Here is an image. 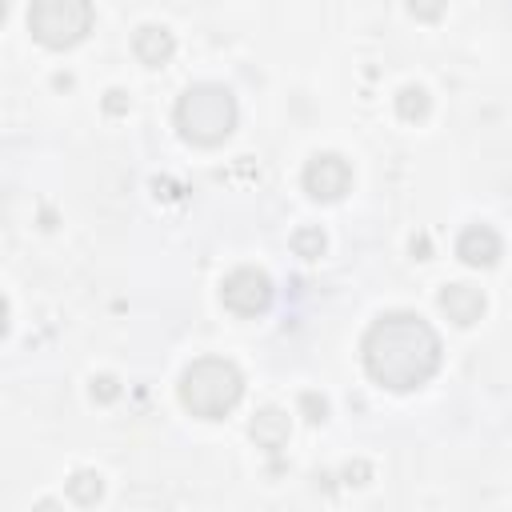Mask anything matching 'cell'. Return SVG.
I'll list each match as a JSON object with an SVG mask.
<instances>
[{
  "instance_id": "1",
  "label": "cell",
  "mask_w": 512,
  "mask_h": 512,
  "mask_svg": "<svg viewBox=\"0 0 512 512\" xmlns=\"http://www.w3.org/2000/svg\"><path fill=\"white\" fill-rule=\"evenodd\" d=\"M364 368L392 392H412L440 368V336L416 312H384L360 340Z\"/></svg>"
},
{
  "instance_id": "2",
  "label": "cell",
  "mask_w": 512,
  "mask_h": 512,
  "mask_svg": "<svg viewBox=\"0 0 512 512\" xmlns=\"http://www.w3.org/2000/svg\"><path fill=\"white\" fill-rule=\"evenodd\" d=\"M176 392H180V404L192 416H200V420H224L240 404V396H244V376L224 356H200V360H192L184 368Z\"/></svg>"
},
{
  "instance_id": "3",
  "label": "cell",
  "mask_w": 512,
  "mask_h": 512,
  "mask_svg": "<svg viewBox=\"0 0 512 512\" xmlns=\"http://www.w3.org/2000/svg\"><path fill=\"white\" fill-rule=\"evenodd\" d=\"M176 128L196 148H216L236 128V100L220 84H192L176 100Z\"/></svg>"
},
{
  "instance_id": "4",
  "label": "cell",
  "mask_w": 512,
  "mask_h": 512,
  "mask_svg": "<svg viewBox=\"0 0 512 512\" xmlns=\"http://www.w3.org/2000/svg\"><path fill=\"white\" fill-rule=\"evenodd\" d=\"M28 28L48 48H72L92 28V4L88 0H36L28 8Z\"/></svg>"
},
{
  "instance_id": "5",
  "label": "cell",
  "mask_w": 512,
  "mask_h": 512,
  "mask_svg": "<svg viewBox=\"0 0 512 512\" xmlns=\"http://www.w3.org/2000/svg\"><path fill=\"white\" fill-rule=\"evenodd\" d=\"M220 300H224V308L236 312V316H260V312H268V304H272V280H268V272H260V268H236V272L224 276Z\"/></svg>"
},
{
  "instance_id": "6",
  "label": "cell",
  "mask_w": 512,
  "mask_h": 512,
  "mask_svg": "<svg viewBox=\"0 0 512 512\" xmlns=\"http://www.w3.org/2000/svg\"><path fill=\"white\" fill-rule=\"evenodd\" d=\"M352 188V164L340 156V152H316L308 164H304V192L312 200H340L344 192Z\"/></svg>"
},
{
  "instance_id": "7",
  "label": "cell",
  "mask_w": 512,
  "mask_h": 512,
  "mask_svg": "<svg viewBox=\"0 0 512 512\" xmlns=\"http://www.w3.org/2000/svg\"><path fill=\"white\" fill-rule=\"evenodd\" d=\"M500 236H496V228H488V224H468L464 232H460V240H456V256L468 264V268H492L496 260H500Z\"/></svg>"
},
{
  "instance_id": "8",
  "label": "cell",
  "mask_w": 512,
  "mask_h": 512,
  "mask_svg": "<svg viewBox=\"0 0 512 512\" xmlns=\"http://www.w3.org/2000/svg\"><path fill=\"white\" fill-rule=\"evenodd\" d=\"M440 308H444V316H448L452 324L468 328V324H476V320L484 316V292L472 288V284H448V288L440 292Z\"/></svg>"
},
{
  "instance_id": "9",
  "label": "cell",
  "mask_w": 512,
  "mask_h": 512,
  "mask_svg": "<svg viewBox=\"0 0 512 512\" xmlns=\"http://www.w3.org/2000/svg\"><path fill=\"white\" fill-rule=\"evenodd\" d=\"M132 52H136L140 64H148V68H164V64L172 60V52H176V40H172L168 28H160V24H144V28L132 36Z\"/></svg>"
},
{
  "instance_id": "10",
  "label": "cell",
  "mask_w": 512,
  "mask_h": 512,
  "mask_svg": "<svg viewBox=\"0 0 512 512\" xmlns=\"http://www.w3.org/2000/svg\"><path fill=\"white\" fill-rule=\"evenodd\" d=\"M252 440L260 444V448H268V452H276V448H284V440H288V412H280V408H260L256 416H252Z\"/></svg>"
},
{
  "instance_id": "11",
  "label": "cell",
  "mask_w": 512,
  "mask_h": 512,
  "mask_svg": "<svg viewBox=\"0 0 512 512\" xmlns=\"http://www.w3.org/2000/svg\"><path fill=\"white\" fill-rule=\"evenodd\" d=\"M68 496H72L76 504L92 508V504L104 496V480H100V472H92V468H80V472H72V476H68Z\"/></svg>"
},
{
  "instance_id": "12",
  "label": "cell",
  "mask_w": 512,
  "mask_h": 512,
  "mask_svg": "<svg viewBox=\"0 0 512 512\" xmlns=\"http://www.w3.org/2000/svg\"><path fill=\"white\" fill-rule=\"evenodd\" d=\"M428 108H432V100H428V92H424L420 84L400 88V96H396V112H400L404 120H424Z\"/></svg>"
},
{
  "instance_id": "13",
  "label": "cell",
  "mask_w": 512,
  "mask_h": 512,
  "mask_svg": "<svg viewBox=\"0 0 512 512\" xmlns=\"http://www.w3.org/2000/svg\"><path fill=\"white\" fill-rule=\"evenodd\" d=\"M292 248H296V256L316 260V256L324 252V232H320V228H300V232L292 236Z\"/></svg>"
},
{
  "instance_id": "14",
  "label": "cell",
  "mask_w": 512,
  "mask_h": 512,
  "mask_svg": "<svg viewBox=\"0 0 512 512\" xmlns=\"http://www.w3.org/2000/svg\"><path fill=\"white\" fill-rule=\"evenodd\" d=\"M116 396H120V384H116V376H96V380H92V400L108 404V400H116Z\"/></svg>"
},
{
  "instance_id": "15",
  "label": "cell",
  "mask_w": 512,
  "mask_h": 512,
  "mask_svg": "<svg viewBox=\"0 0 512 512\" xmlns=\"http://www.w3.org/2000/svg\"><path fill=\"white\" fill-rule=\"evenodd\" d=\"M300 408L308 412L312 424H320V420L328 416V404H324V396H316V392H304V396H300Z\"/></svg>"
},
{
  "instance_id": "16",
  "label": "cell",
  "mask_w": 512,
  "mask_h": 512,
  "mask_svg": "<svg viewBox=\"0 0 512 512\" xmlns=\"http://www.w3.org/2000/svg\"><path fill=\"white\" fill-rule=\"evenodd\" d=\"M108 112H124V92H108Z\"/></svg>"
},
{
  "instance_id": "17",
  "label": "cell",
  "mask_w": 512,
  "mask_h": 512,
  "mask_svg": "<svg viewBox=\"0 0 512 512\" xmlns=\"http://www.w3.org/2000/svg\"><path fill=\"white\" fill-rule=\"evenodd\" d=\"M36 512H60V504H56V500H40Z\"/></svg>"
}]
</instances>
